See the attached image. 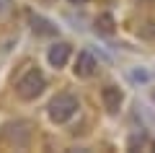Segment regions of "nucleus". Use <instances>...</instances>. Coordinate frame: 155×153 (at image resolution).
<instances>
[{"label": "nucleus", "instance_id": "nucleus-1", "mask_svg": "<svg viewBox=\"0 0 155 153\" xmlns=\"http://www.w3.org/2000/svg\"><path fill=\"white\" fill-rule=\"evenodd\" d=\"M44 88H47V78H44V73L39 70V68L26 70L21 78H18V83H16V93H18V99H23V101L39 99L41 93H44Z\"/></svg>", "mask_w": 155, "mask_h": 153}, {"label": "nucleus", "instance_id": "nucleus-2", "mask_svg": "<svg viewBox=\"0 0 155 153\" xmlns=\"http://www.w3.org/2000/svg\"><path fill=\"white\" fill-rule=\"evenodd\" d=\"M78 109H80L78 96H72V93H57L49 101V120L57 122V125H62V122L72 120L78 114Z\"/></svg>", "mask_w": 155, "mask_h": 153}, {"label": "nucleus", "instance_id": "nucleus-3", "mask_svg": "<svg viewBox=\"0 0 155 153\" xmlns=\"http://www.w3.org/2000/svg\"><path fill=\"white\" fill-rule=\"evenodd\" d=\"M70 55H72V47H70V44H67V42H57V44H52V47H49L47 60H49L52 68H65L67 60H70Z\"/></svg>", "mask_w": 155, "mask_h": 153}, {"label": "nucleus", "instance_id": "nucleus-4", "mask_svg": "<svg viewBox=\"0 0 155 153\" xmlns=\"http://www.w3.org/2000/svg\"><path fill=\"white\" fill-rule=\"evenodd\" d=\"M96 68H98V62H96V57L91 55V52H80L78 55V60H75V75L78 78H91L96 73Z\"/></svg>", "mask_w": 155, "mask_h": 153}, {"label": "nucleus", "instance_id": "nucleus-5", "mask_svg": "<svg viewBox=\"0 0 155 153\" xmlns=\"http://www.w3.org/2000/svg\"><path fill=\"white\" fill-rule=\"evenodd\" d=\"M101 101H104V106L111 112V114H116L119 106H122V101H124V96H122V91H119L116 86H104L101 88Z\"/></svg>", "mask_w": 155, "mask_h": 153}, {"label": "nucleus", "instance_id": "nucleus-6", "mask_svg": "<svg viewBox=\"0 0 155 153\" xmlns=\"http://www.w3.org/2000/svg\"><path fill=\"white\" fill-rule=\"evenodd\" d=\"M28 18H31V29H34L36 34H41V37H54V34H57V26H54L52 21H47L44 16H36V13H31Z\"/></svg>", "mask_w": 155, "mask_h": 153}, {"label": "nucleus", "instance_id": "nucleus-7", "mask_svg": "<svg viewBox=\"0 0 155 153\" xmlns=\"http://www.w3.org/2000/svg\"><path fill=\"white\" fill-rule=\"evenodd\" d=\"M114 16L111 13H101L98 18H96V31L98 34H104V37H109V34H114Z\"/></svg>", "mask_w": 155, "mask_h": 153}, {"label": "nucleus", "instance_id": "nucleus-8", "mask_svg": "<svg viewBox=\"0 0 155 153\" xmlns=\"http://www.w3.org/2000/svg\"><path fill=\"white\" fill-rule=\"evenodd\" d=\"M13 11V0H0V18Z\"/></svg>", "mask_w": 155, "mask_h": 153}, {"label": "nucleus", "instance_id": "nucleus-9", "mask_svg": "<svg viewBox=\"0 0 155 153\" xmlns=\"http://www.w3.org/2000/svg\"><path fill=\"white\" fill-rule=\"evenodd\" d=\"M72 5H83V3H88V0H70Z\"/></svg>", "mask_w": 155, "mask_h": 153}, {"label": "nucleus", "instance_id": "nucleus-10", "mask_svg": "<svg viewBox=\"0 0 155 153\" xmlns=\"http://www.w3.org/2000/svg\"><path fill=\"white\" fill-rule=\"evenodd\" d=\"M153 101H155V91H153Z\"/></svg>", "mask_w": 155, "mask_h": 153}]
</instances>
